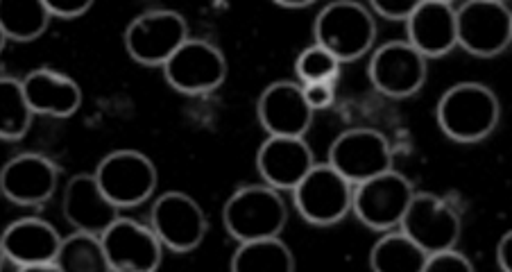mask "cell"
I'll return each mask as SVG.
<instances>
[{"label":"cell","instance_id":"1","mask_svg":"<svg viewBox=\"0 0 512 272\" xmlns=\"http://www.w3.org/2000/svg\"><path fill=\"white\" fill-rule=\"evenodd\" d=\"M435 121L451 141H485L501 121L497 93L481 82H458L442 93L435 107Z\"/></svg>","mask_w":512,"mask_h":272},{"label":"cell","instance_id":"2","mask_svg":"<svg viewBox=\"0 0 512 272\" xmlns=\"http://www.w3.org/2000/svg\"><path fill=\"white\" fill-rule=\"evenodd\" d=\"M315 44L329 50L340 64L356 62L370 53L377 41V21L368 7L356 0L324 5L313 23Z\"/></svg>","mask_w":512,"mask_h":272},{"label":"cell","instance_id":"3","mask_svg":"<svg viewBox=\"0 0 512 272\" xmlns=\"http://www.w3.org/2000/svg\"><path fill=\"white\" fill-rule=\"evenodd\" d=\"M286 223V202L281 193L268 184L241 186L229 195L223 207V225L238 243L279 236Z\"/></svg>","mask_w":512,"mask_h":272},{"label":"cell","instance_id":"4","mask_svg":"<svg viewBox=\"0 0 512 272\" xmlns=\"http://www.w3.org/2000/svg\"><path fill=\"white\" fill-rule=\"evenodd\" d=\"M189 39V23L175 10H148L134 16L123 34L127 55L148 68H164Z\"/></svg>","mask_w":512,"mask_h":272},{"label":"cell","instance_id":"5","mask_svg":"<svg viewBox=\"0 0 512 272\" xmlns=\"http://www.w3.org/2000/svg\"><path fill=\"white\" fill-rule=\"evenodd\" d=\"M356 186L329 164H315L311 173L295 186L297 214L313 227H331L354 209Z\"/></svg>","mask_w":512,"mask_h":272},{"label":"cell","instance_id":"6","mask_svg":"<svg viewBox=\"0 0 512 272\" xmlns=\"http://www.w3.org/2000/svg\"><path fill=\"white\" fill-rule=\"evenodd\" d=\"M96 180L114 204L121 209H134L155 195L159 175L148 155L125 148L100 159Z\"/></svg>","mask_w":512,"mask_h":272},{"label":"cell","instance_id":"7","mask_svg":"<svg viewBox=\"0 0 512 272\" xmlns=\"http://www.w3.org/2000/svg\"><path fill=\"white\" fill-rule=\"evenodd\" d=\"M415 193L413 182L392 168L368 182L356 184L352 211L374 232H392L404 220Z\"/></svg>","mask_w":512,"mask_h":272},{"label":"cell","instance_id":"8","mask_svg":"<svg viewBox=\"0 0 512 272\" xmlns=\"http://www.w3.org/2000/svg\"><path fill=\"white\" fill-rule=\"evenodd\" d=\"M458 46L474 57H497L512 46V10L501 0H467L458 7Z\"/></svg>","mask_w":512,"mask_h":272},{"label":"cell","instance_id":"9","mask_svg":"<svg viewBox=\"0 0 512 272\" xmlns=\"http://www.w3.org/2000/svg\"><path fill=\"white\" fill-rule=\"evenodd\" d=\"M368 75L381 96L406 100L420 93L429 75V59L408 41H388L372 50Z\"/></svg>","mask_w":512,"mask_h":272},{"label":"cell","instance_id":"10","mask_svg":"<svg viewBox=\"0 0 512 272\" xmlns=\"http://www.w3.org/2000/svg\"><path fill=\"white\" fill-rule=\"evenodd\" d=\"M150 227L168 252L189 254L198 250L209 234V220L198 200L182 191L159 195L150 211Z\"/></svg>","mask_w":512,"mask_h":272},{"label":"cell","instance_id":"11","mask_svg":"<svg viewBox=\"0 0 512 272\" xmlns=\"http://www.w3.org/2000/svg\"><path fill=\"white\" fill-rule=\"evenodd\" d=\"M164 78L170 89L184 96H204L227 80V59L211 41L189 39L164 64Z\"/></svg>","mask_w":512,"mask_h":272},{"label":"cell","instance_id":"12","mask_svg":"<svg viewBox=\"0 0 512 272\" xmlns=\"http://www.w3.org/2000/svg\"><path fill=\"white\" fill-rule=\"evenodd\" d=\"M329 164L354 186L392 170L390 141L370 127H356L336 136L329 148Z\"/></svg>","mask_w":512,"mask_h":272},{"label":"cell","instance_id":"13","mask_svg":"<svg viewBox=\"0 0 512 272\" xmlns=\"http://www.w3.org/2000/svg\"><path fill=\"white\" fill-rule=\"evenodd\" d=\"M399 229L420 245L426 254L456 248L460 241L458 211L445 198L417 191Z\"/></svg>","mask_w":512,"mask_h":272},{"label":"cell","instance_id":"14","mask_svg":"<svg viewBox=\"0 0 512 272\" xmlns=\"http://www.w3.org/2000/svg\"><path fill=\"white\" fill-rule=\"evenodd\" d=\"M59 173L55 161L41 152H21L0 170V193L19 207H41L57 193Z\"/></svg>","mask_w":512,"mask_h":272},{"label":"cell","instance_id":"15","mask_svg":"<svg viewBox=\"0 0 512 272\" xmlns=\"http://www.w3.org/2000/svg\"><path fill=\"white\" fill-rule=\"evenodd\" d=\"M112 272H157L164 261V243L155 229L132 218H118L102 234Z\"/></svg>","mask_w":512,"mask_h":272},{"label":"cell","instance_id":"16","mask_svg":"<svg viewBox=\"0 0 512 272\" xmlns=\"http://www.w3.org/2000/svg\"><path fill=\"white\" fill-rule=\"evenodd\" d=\"M62 211L66 223L78 232L102 236L121 218V207L109 200L96 173H78L64 186Z\"/></svg>","mask_w":512,"mask_h":272},{"label":"cell","instance_id":"17","mask_svg":"<svg viewBox=\"0 0 512 272\" xmlns=\"http://www.w3.org/2000/svg\"><path fill=\"white\" fill-rule=\"evenodd\" d=\"M256 118L268 136H304L311 130L313 109L300 82L277 80L263 89L256 102Z\"/></svg>","mask_w":512,"mask_h":272},{"label":"cell","instance_id":"18","mask_svg":"<svg viewBox=\"0 0 512 272\" xmlns=\"http://www.w3.org/2000/svg\"><path fill=\"white\" fill-rule=\"evenodd\" d=\"M313 166V150L304 136H268L256 152V170L277 191H295Z\"/></svg>","mask_w":512,"mask_h":272},{"label":"cell","instance_id":"19","mask_svg":"<svg viewBox=\"0 0 512 272\" xmlns=\"http://www.w3.org/2000/svg\"><path fill=\"white\" fill-rule=\"evenodd\" d=\"M408 44L426 59H440L458 48V7L449 0H422L406 23Z\"/></svg>","mask_w":512,"mask_h":272},{"label":"cell","instance_id":"20","mask_svg":"<svg viewBox=\"0 0 512 272\" xmlns=\"http://www.w3.org/2000/svg\"><path fill=\"white\" fill-rule=\"evenodd\" d=\"M62 241V234L48 220L19 218L5 227L0 236V252L3 263H10L21 272L32 263H57Z\"/></svg>","mask_w":512,"mask_h":272},{"label":"cell","instance_id":"21","mask_svg":"<svg viewBox=\"0 0 512 272\" xmlns=\"http://www.w3.org/2000/svg\"><path fill=\"white\" fill-rule=\"evenodd\" d=\"M23 91L34 114L71 118L82 107V89L68 75L55 68H34L23 78Z\"/></svg>","mask_w":512,"mask_h":272},{"label":"cell","instance_id":"22","mask_svg":"<svg viewBox=\"0 0 512 272\" xmlns=\"http://www.w3.org/2000/svg\"><path fill=\"white\" fill-rule=\"evenodd\" d=\"M0 10V32L16 44H30L44 37L53 21L46 0H3Z\"/></svg>","mask_w":512,"mask_h":272},{"label":"cell","instance_id":"23","mask_svg":"<svg viewBox=\"0 0 512 272\" xmlns=\"http://www.w3.org/2000/svg\"><path fill=\"white\" fill-rule=\"evenodd\" d=\"M232 272H295L297 261L279 236L238 243L229 263Z\"/></svg>","mask_w":512,"mask_h":272},{"label":"cell","instance_id":"24","mask_svg":"<svg viewBox=\"0 0 512 272\" xmlns=\"http://www.w3.org/2000/svg\"><path fill=\"white\" fill-rule=\"evenodd\" d=\"M426 254L411 236L399 232H386L370 252V270L374 272H424Z\"/></svg>","mask_w":512,"mask_h":272},{"label":"cell","instance_id":"25","mask_svg":"<svg viewBox=\"0 0 512 272\" xmlns=\"http://www.w3.org/2000/svg\"><path fill=\"white\" fill-rule=\"evenodd\" d=\"M57 266L59 272H112L102 236L78 229L62 241Z\"/></svg>","mask_w":512,"mask_h":272},{"label":"cell","instance_id":"26","mask_svg":"<svg viewBox=\"0 0 512 272\" xmlns=\"http://www.w3.org/2000/svg\"><path fill=\"white\" fill-rule=\"evenodd\" d=\"M32 107L23 91V80L3 75L0 80V139L21 141L30 132Z\"/></svg>","mask_w":512,"mask_h":272},{"label":"cell","instance_id":"27","mask_svg":"<svg viewBox=\"0 0 512 272\" xmlns=\"http://www.w3.org/2000/svg\"><path fill=\"white\" fill-rule=\"evenodd\" d=\"M340 59L324 50L322 46L313 44L304 48L300 57L295 59V75L300 84H313V82H336L340 75Z\"/></svg>","mask_w":512,"mask_h":272},{"label":"cell","instance_id":"28","mask_svg":"<svg viewBox=\"0 0 512 272\" xmlns=\"http://www.w3.org/2000/svg\"><path fill=\"white\" fill-rule=\"evenodd\" d=\"M474 263L456 248L429 254L424 272H474Z\"/></svg>","mask_w":512,"mask_h":272},{"label":"cell","instance_id":"29","mask_svg":"<svg viewBox=\"0 0 512 272\" xmlns=\"http://www.w3.org/2000/svg\"><path fill=\"white\" fill-rule=\"evenodd\" d=\"M420 3L422 0H372L370 10L372 14H379L386 21L408 23Z\"/></svg>","mask_w":512,"mask_h":272},{"label":"cell","instance_id":"30","mask_svg":"<svg viewBox=\"0 0 512 272\" xmlns=\"http://www.w3.org/2000/svg\"><path fill=\"white\" fill-rule=\"evenodd\" d=\"M48 12L59 21H75L93 7V0H46Z\"/></svg>","mask_w":512,"mask_h":272},{"label":"cell","instance_id":"31","mask_svg":"<svg viewBox=\"0 0 512 272\" xmlns=\"http://www.w3.org/2000/svg\"><path fill=\"white\" fill-rule=\"evenodd\" d=\"M302 87H304V98L311 105L313 112H320V109H327L334 105L336 82H313V84H302Z\"/></svg>","mask_w":512,"mask_h":272},{"label":"cell","instance_id":"32","mask_svg":"<svg viewBox=\"0 0 512 272\" xmlns=\"http://www.w3.org/2000/svg\"><path fill=\"white\" fill-rule=\"evenodd\" d=\"M497 263L503 272H512V229L501 236L497 245Z\"/></svg>","mask_w":512,"mask_h":272},{"label":"cell","instance_id":"33","mask_svg":"<svg viewBox=\"0 0 512 272\" xmlns=\"http://www.w3.org/2000/svg\"><path fill=\"white\" fill-rule=\"evenodd\" d=\"M277 7H284V10H306V7H313V0H275Z\"/></svg>","mask_w":512,"mask_h":272},{"label":"cell","instance_id":"34","mask_svg":"<svg viewBox=\"0 0 512 272\" xmlns=\"http://www.w3.org/2000/svg\"><path fill=\"white\" fill-rule=\"evenodd\" d=\"M21 272H59L57 263H32V266L21 268Z\"/></svg>","mask_w":512,"mask_h":272}]
</instances>
